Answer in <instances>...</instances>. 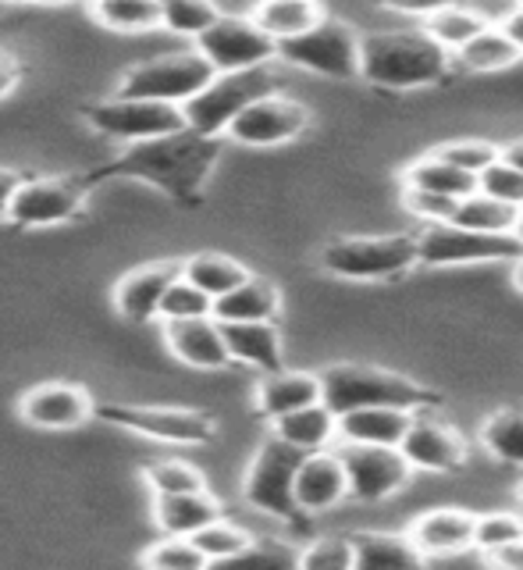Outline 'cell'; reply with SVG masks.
<instances>
[{"instance_id":"cell-50","label":"cell","mask_w":523,"mask_h":570,"mask_svg":"<svg viewBox=\"0 0 523 570\" xmlns=\"http://www.w3.org/2000/svg\"><path fill=\"white\" fill-rule=\"evenodd\" d=\"M22 171H14V168H0V222L8 218V207H11V196L18 189V183H22Z\"/></svg>"},{"instance_id":"cell-47","label":"cell","mask_w":523,"mask_h":570,"mask_svg":"<svg viewBox=\"0 0 523 570\" xmlns=\"http://www.w3.org/2000/svg\"><path fill=\"white\" fill-rule=\"evenodd\" d=\"M388 11H399V14H409V18H431L442 8H453L456 0H382Z\"/></svg>"},{"instance_id":"cell-17","label":"cell","mask_w":523,"mask_h":570,"mask_svg":"<svg viewBox=\"0 0 523 570\" xmlns=\"http://www.w3.org/2000/svg\"><path fill=\"white\" fill-rule=\"evenodd\" d=\"M93 396L79 385L68 382H47L29 389L22 400H18V414L22 421L36 428H50V432H71V428H82L93 417Z\"/></svg>"},{"instance_id":"cell-53","label":"cell","mask_w":523,"mask_h":570,"mask_svg":"<svg viewBox=\"0 0 523 570\" xmlns=\"http://www.w3.org/2000/svg\"><path fill=\"white\" fill-rule=\"evenodd\" d=\"M513 285L523 293V254L516 257V264H513Z\"/></svg>"},{"instance_id":"cell-14","label":"cell","mask_w":523,"mask_h":570,"mask_svg":"<svg viewBox=\"0 0 523 570\" xmlns=\"http://www.w3.org/2000/svg\"><path fill=\"white\" fill-rule=\"evenodd\" d=\"M93 417L129 428L136 435H147L157 442H175V445H204L214 439V417L200 414V410H182V406H115L103 403L93 410Z\"/></svg>"},{"instance_id":"cell-4","label":"cell","mask_w":523,"mask_h":570,"mask_svg":"<svg viewBox=\"0 0 523 570\" xmlns=\"http://www.w3.org/2000/svg\"><path fill=\"white\" fill-rule=\"evenodd\" d=\"M275 94V71L267 65L243 71H214V79L182 104L186 129L200 136H221L228 121L254 100Z\"/></svg>"},{"instance_id":"cell-46","label":"cell","mask_w":523,"mask_h":570,"mask_svg":"<svg viewBox=\"0 0 523 570\" xmlns=\"http://www.w3.org/2000/svg\"><path fill=\"white\" fill-rule=\"evenodd\" d=\"M403 204H406L409 214H417V218H424L431 225V222H453L460 200H456V196H442V193H431V189H413V186H406Z\"/></svg>"},{"instance_id":"cell-33","label":"cell","mask_w":523,"mask_h":570,"mask_svg":"<svg viewBox=\"0 0 523 570\" xmlns=\"http://www.w3.org/2000/svg\"><path fill=\"white\" fill-rule=\"evenodd\" d=\"M246 275H249L246 267L239 261L225 257V254H196L182 264V278H189L196 289H204L210 299H218L228 289H236Z\"/></svg>"},{"instance_id":"cell-24","label":"cell","mask_w":523,"mask_h":570,"mask_svg":"<svg viewBox=\"0 0 523 570\" xmlns=\"http://www.w3.org/2000/svg\"><path fill=\"white\" fill-rule=\"evenodd\" d=\"M413 410L403 406H359L349 414H338V442H364V445H399Z\"/></svg>"},{"instance_id":"cell-29","label":"cell","mask_w":523,"mask_h":570,"mask_svg":"<svg viewBox=\"0 0 523 570\" xmlns=\"http://www.w3.org/2000/svg\"><path fill=\"white\" fill-rule=\"evenodd\" d=\"M249 18H254L270 40L282 43L306 29H314L324 18V8H320V0H260Z\"/></svg>"},{"instance_id":"cell-56","label":"cell","mask_w":523,"mask_h":570,"mask_svg":"<svg viewBox=\"0 0 523 570\" xmlns=\"http://www.w3.org/2000/svg\"><path fill=\"white\" fill-rule=\"evenodd\" d=\"M520 499H523V481H520Z\"/></svg>"},{"instance_id":"cell-35","label":"cell","mask_w":523,"mask_h":570,"mask_svg":"<svg viewBox=\"0 0 523 570\" xmlns=\"http://www.w3.org/2000/svg\"><path fill=\"white\" fill-rule=\"evenodd\" d=\"M481 442L495 460L523 468V410H499L481 428Z\"/></svg>"},{"instance_id":"cell-5","label":"cell","mask_w":523,"mask_h":570,"mask_svg":"<svg viewBox=\"0 0 523 570\" xmlns=\"http://www.w3.org/2000/svg\"><path fill=\"white\" fill-rule=\"evenodd\" d=\"M324 272L349 282H382L409 272L417 264L413 236H349L320 249Z\"/></svg>"},{"instance_id":"cell-16","label":"cell","mask_w":523,"mask_h":570,"mask_svg":"<svg viewBox=\"0 0 523 570\" xmlns=\"http://www.w3.org/2000/svg\"><path fill=\"white\" fill-rule=\"evenodd\" d=\"M399 450L409 460L413 471H427V474H448L463 468V460H466V442L456 428L435 417H424V414H413Z\"/></svg>"},{"instance_id":"cell-38","label":"cell","mask_w":523,"mask_h":570,"mask_svg":"<svg viewBox=\"0 0 523 570\" xmlns=\"http://www.w3.org/2000/svg\"><path fill=\"white\" fill-rule=\"evenodd\" d=\"M157 8H160V26L178 36H193V40L221 14L214 0H157Z\"/></svg>"},{"instance_id":"cell-21","label":"cell","mask_w":523,"mask_h":570,"mask_svg":"<svg viewBox=\"0 0 523 570\" xmlns=\"http://www.w3.org/2000/svg\"><path fill=\"white\" fill-rule=\"evenodd\" d=\"M409 539L424 552V560L431 557H453V552L474 549V513L460 507H438L417 517L409 528Z\"/></svg>"},{"instance_id":"cell-34","label":"cell","mask_w":523,"mask_h":570,"mask_svg":"<svg viewBox=\"0 0 523 570\" xmlns=\"http://www.w3.org/2000/svg\"><path fill=\"white\" fill-rule=\"evenodd\" d=\"M89 14H93L103 29H115V32L160 29L157 0H89Z\"/></svg>"},{"instance_id":"cell-27","label":"cell","mask_w":523,"mask_h":570,"mask_svg":"<svg viewBox=\"0 0 523 570\" xmlns=\"http://www.w3.org/2000/svg\"><path fill=\"white\" fill-rule=\"evenodd\" d=\"M282 307L278 285L260 275H246L236 289L214 299V317L218 321H275Z\"/></svg>"},{"instance_id":"cell-39","label":"cell","mask_w":523,"mask_h":570,"mask_svg":"<svg viewBox=\"0 0 523 570\" xmlns=\"http://www.w3.org/2000/svg\"><path fill=\"white\" fill-rule=\"evenodd\" d=\"M139 560L154 570H204L207 567V557L196 549L193 539H186V534H165V539L154 542Z\"/></svg>"},{"instance_id":"cell-55","label":"cell","mask_w":523,"mask_h":570,"mask_svg":"<svg viewBox=\"0 0 523 570\" xmlns=\"http://www.w3.org/2000/svg\"><path fill=\"white\" fill-rule=\"evenodd\" d=\"M513 236L520 239V246H523V207H520V218H516V228H513Z\"/></svg>"},{"instance_id":"cell-28","label":"cell","mask_w":523,"mask_h":570,"mask_svg":"<svg viewBox=\"0 0 523 570\" xmlns=\"http://www.w3.org/2000/svg\"><path fill=\"white\" fill-rule=\"evenodd\" d=\"M270 424H275L278 439H285L288 445H296L303 453L328 450L332 442H338V417L320 400L293 410V414H282Z\"/></svg>"},{"instance_id":"cell-19","label":"cell","mask_w":523,"mask_h":570,"mask_svg":"<svg viewBox=\"0 0 523 570\" xmlns=\"http://www.w3.org/2000/svg\"><path fill=\"white\" fill-rule=\"evenodd\" d=\"M182 275V264L175 261H154V264H142L136 272H129L115 289V307L125 321L132 325H147V321L157 317L160 311V299H165L168 285Z\"/></svg>"},{"instance_id":"cell-8","label":"cell","mask_w":523,"mask_h":570,"mask_svg":"<svg viewBox=\"0 0 523 570\" xmlns=\"http://www.w3.org/2000/svg\"><path fill=\"white\" fill-rule=\"evenodd\" d=\"M306 453L296 450V445H288L285 439L270 435L254 463H249L246 471V485H243V495L246 503L260 510V513H270L278 517V521H299L303 510L296 507V495H293V481H296V468Z\"/></svg>"},{"instance_id":"cell-31","label":"cell","mask_w":523,"mask_h":570,"mask_svg":"<svg viewBox=\"0 0 523 570\" xmlns=\"http://www.w3.org/2000/svg\"><path fill=\"white\" fill-rule=\"evenodd\" d=\"M516 218H520V207L516 204H506V200H495L489 193H471L463 196L456 204V214H453V225H463V228H474V232H495V236H506V232L516 228Z\"/></svg>"},{"instance_id":"cell-40","label":"cell","mask_w":523,"mask_h":570,"mask_svg":"<svg viewBox=\"0 0 523 570\" xmlns=\"http://www.w3.org/2000/svg\"><path fill=\"white\" fill-rule=\"evenodd\" d=\"M210 311H214V299H210L204 289H196V285H193L189 278L178 275V278L168 285L165 299H160L157 317H160V321H182V317H207Z\"/></svg>"},{"instance_id":"cell-42","label":"cell","mask_w":523,"mask_h":570,"mask_svg":"<svg viewBox=\"0 0 523 570\" xmlns=\"http://www.w3.org/2000/svg\"><path fill=\"white\" fill-rule=\"evenodd\" d=\"M513 539H523V517L513 510H492L474 517V549L492 552Z\"/></svg>"},{"instance_id":"cell-44","label":"cell","mask_w":523,"mask_h":570,"mask_svg":"<svg viewBox=\"0 0 523 570\" xmlns=\"http://www.w3.org/2000/svg\"><path fill=\"white\" fill-rule=\"evenodd\" d=\"M477 189L495 196V200H506V204L523 207V171L513 168L510 160H502V157L477 175Z\"/></svg>"},{"instance_id":"cell-51","label":"cell","mask_w":523,"mask_h":570,"mask_svg":"<svg viewBox=\"0 0 523 570\" xmlns=\"http://www.w3.org/2000/svg\"><path fill=\"white\" fill-rule=\"evenodd\" d=\"M499 29L506 32V36H510V43L523 53V0H520V4H516L506 18H502Z\"/></svg>"},{"instance_id":"cell-23","label":"cell","mask_w":523,"mask_h":570,"mask_svg":"<svg viewBox=\"0 0 523 570\" xmlns=\"http://www.w3.org/2000/svg\"><path fill=\"white\" fill-rule=\"evenodd\" d=\"M221 335L231 361L282 371V335L275 321H221Z\"/></svg>"},{"instance_id":"cell-43","label":"cell","mask_w":523,"mask_h":570,"mask_svg":"<svg viewBox=\"0 0 523 570\" xmlns=\"http://www.w3.org/2000/svg\"><path fill=\"white\" fill-rule=\"evenodd\" d=\"M442 160L448 165H456L460 171H471V175H481L489 165H495L502 147L492 139H456V142H445L442 150H435Z\"/></svg>"},{"instance_id":"cell-45","label":"cell","mask_w":523,"mask_h":570,"mask_svg":"<svg viewBox=\"0 0 523 570\" xmlns=\"http://www.w3.org/2000/svg\"><path fill=\"white\" fill-rule=\"evenodd\" d=\"M296 563L306 567V570H349L353 567L349 534H346V539H342V534H335V539H317L310 549L299 552Z\"/></svg>"},{"instance_id":"cell-25","label":"cell","mask_w":523,"mask_h":570,"mask_svg":"<svg viewBox=\"0 0 523 570\" xmlns=\"http://www.w3.org/2000/svg\"><path fill=\"white\" fill-rule=\"evenodd\" d=\"M214 517H221L218 499L207 489L200 492H157L154 495V521L165 534H189L210 524Z\"/></svg>"},{"instance_id":"cell-1","label":"cell","mask_w":523,"mask_h":570,"mask_svg":"<svg viewBox=\"0 0 523 570\" xmlns=\"http://www.w3.org/2000/svg\"><path fill=\"white\" fill-rule=\"evenodd\" d=\"M221 154L218 136H200L193 129H178L157 139L129 142V150L107 160L97 171L82 175V186L93 189L107 178H136V183H150L171 200L196 207L200 204V189Z\"/></svg>"},{"instance_id":"cell-15","label":"cell","mask_w":523,"mask_h":570,"mask_svg":"<svg viewBox=\"0 0 523 570\" xmlns=\"http://www.w3.org/2000/svg\"><path fill=\"white\" fill-rule=\"evenodd\" d=\"M306 125H310V111L299 100H288L278 94H267L254 100L249 107L228 121V136L246 147H278V142L296 139Z\"/></svg>"},{"instance_id":"cell-54","label":"cell","mask_w":523,"mask_h":570,"mask_svg":"<svg viewBox=\"0 0 523 570\" xmlns=\"http://www.w3.org/2000/svg\"><path fill=\"white\" fill-rule=\"evenodd\" d=\"M29 4H40V8H61V4H76V0H29Z\"/></svg>"},{"instance_id":"cell-37","label":"cell","mask_w":523,"mask_h":570,"mask_svg":"<svg viewBox=\"0 0 523 570\" xmlns=\"http://www.w3.org/2000/svg\"><path fill=\"white\" fill-rule=\"evenodd\" d=\"M489 26L484 18L477 14V11H463V8H442V11H435L427 18V26H424V32L435 40L442 50H448V53H456L463 43H471L474 36Z\"/></svg>"},{"instance_id":"cell-36","label":"cell","mask_w":523,"mask_h":570,"mask_svg":"<svg viewBox=\"0 0 523 570\" xmlns=\"http://www.w3.org/2000/svg\"><path fill=\"white\" fill-rule=\"evenodd\" d=\"M189 539L196 542V549L204 552L207 563H221V560H243V552L254 549V534L214 517L210 524H204L200 531H193Z\"/></svg>"},{"instance_id":"cell-32","label":"cell","mask_w":523,"mask_h":570,"mask_svg":"<svg viewBox=\"0 0 523 570\" xmlns=\"http://www.w3.org/2000/svg\"><path fill=\"white\" fill-rule=\"evenodd\" d=\"M520 58L523 53L510 43V36L499 26H484L471 43H463L456 50V61L466 71H502V68H513Z\"/></svg>"},{"instance_id":"cell-7","label":"cell","mask_w":523,"mask_h":570,"mask_svg":"<svg viewBox=\"0 0 523 570\" xmlns=\"http://www.w3.org/2000/svg\"><path fill=\"white\" fill-rule=\"evenodd\" d=\"M278 58L324 79H359V36L353 26L324 14L314 29L278 43Z\"/></svg>"},{"instance_id":"cell-41","label":"cell","mask_w":523,"mask_h":570,"mask_svg":"<svg viewBox=\"0 0 523 570\" xmlns=\"http://www.w3.org/2000/svg\"><path fill=\"white\" fill-rule=\"evenodd\" d=\"M142 478H147V485L157 492H200L207 489L204 474L189 468L182 460H157V463H147L142 468Z\"/></svg>"},{"instance_id":"cell-20","label":"cell","mask_w":523,"mask_h":570,"mask_svg":"<svg viewBox=\"0 0 523 570\" xmlns=\"http://www.w3.org/2000/svg\"><path fill=\"white\" fill-rule=\"evenodd\" d=\"M165 335H168V350L189 367L200 371H218L231 364V356L225 350V335H221V321L207 314V317H182V321H165Z\"/></svg>"},{"instance_id":"cell-48","label":"cell","mask_w":523,"mask_h":570,"mask_svg":"<svg viewBox=\"0 0 523 570\" xmlns=\"http://www.w3.org/2000/svg\"><path fill=\"white\" fill-rule=\"evenodd\" d=\"M484 560L502 570H523V539H513L506 546H499L492 552H484Z\"/></svg>"},{"instance_id":"cell-26","label":"cell","mask_w":523,"mask_h":570,"mask_svg":"<svg viewBox=\"0 0 523 570\" xmlns=\"http://www.w3.org/2000/svg\"><path fill=\"white\" fill-rule=\"evenodd\" d=\"M317 400H320V379L306 371H285V367L267 371V379L257 389V410L267 421L293 414V410L317 403Z\"/></svg>"},{"instance_id":"cell-22","label":"cell","mask_w":523,"mask_h":570,"mask_svg":"<svg viewBox=\"0 0 523 570\" xmlns=\"http://www.w3.org/2000/svg\"><path fill=\"white\" fill-rule=\"evenodd\" d=\"M349 546H353V567L359 570H417L427 563L409 534H395V531H356L349 534Z\"/></svg>"},{"instance_id":"cell-11","label":"cell","mask_w":523,"mask_h":570,"mask_svg":"<svg viewBox=\"0 0 523 570\" xmlns=\"http://www.w3.org/2000/svg\"><path fill=\"white\" fill-rule=\"evenodd\" d=\"M196 50L210 61L214 71H243L260 68L278 58V43L243 14H218L214 22L196 36Z\"/></svg>"},{"instance_id":"cell-12","label":"cell","mask_w":523,"mask_h":570,"mask_svg":"<svg viewBox=\"0 0 523 570\" xmlns=\"http://www.w3.org/2000/svg\"><path fill=\"white\" fill-rule=\"evenodd\" d=\"M335 453L346 471L349 495L359 503H377L399 492L413 478L409 460L399 445H364V442H338Z\"/></svg>"},{"instance_id":"cell-10","label":"cell","mask_w":523,"mask_h":570,"mask_svg":"<svg viewBox=\"0 0 523 570\" xmlns=\"http://www.w3.org/2000/svg\"><path fill=\"white\" fill-rule=\"evenodd\" d=\"M86 121L93 125L100 136L125 139V142H139V139H157L186 129V115L178 104L165 100H142V97H115V100H100L86 107Z\"/></svg>"},{"instance_id":"cell-18","label":"cell","mask_w":523,"mask_h":570,"mask_svg":"<svg viewBox=\"0 0 523 570\" xmlns=\"http://www.w3.org/2000/svg\"><path fill=\"white\" fill-rule=\"evenodd\" d=\"M293 495L296 507L303 513H324L338 507L342 499L349 495L346 485V471H342V460L335 450H314L299 460L296 481H293Z\"/></svg>"},{"instance_id":"cell-9","label":"cell","mask_w":523,"mask_h":570,"mask_svg":"<svg viewBox=\"0 0 523 570\" xmlns=\"http://www.w3.org/2000/svg\"><path fill=\"white\" fill-rule=\"evenodd\" d=\"M523 254L513 232H474L453 222H431L417 236V264L456 267V264H484V261H516Z\"/></svg>"},{"instance_id":"cell-6","label":"cell","mask_w":523,"mask_h":570,"mask_svg":"<svg viewBox=\"0 0 523 570\" xmlns=\"http://www.w3.org/2000/svg\"><path fill=\"white\" fill-rule=\"evenodd\" d=\"M210 79H214V68L200 50H178V53H160L154 61L129 68L118 82V94L182 107L189 97L200 94Z\"/></svg>"},{"instance_id":"cell-52","label":"cell","mask_w":523,"mask_h":570,"mask_svg":"<svg viewBox=\"0 0 523 570\" xmlns=\"http://www.w3.org/2000/svg\"><path fill=\"white\" fill-rule=\"evenodd\" d=\"M502 160H510L513 168H520L523 171V139H513V142H506V147H502V154H499Z\"/></svg>"},{"instance_id":"cell-49","label":"cell","mask_w":523,"mask_h":570,"mask_svg":"<svg viewBox=\"0 0 523 570\" xmlns=\"http://www.w3.org/2000/svg\"><path fill=\"white\" fill-rule=\"evenodd\" d=\"M18 79H22V65L14 61V53L0 50V100H4L11 89L18 86Z\"/></svg>"},{"instance_id":"cell-30","label":"cell","mask_w":523,"mask_h":570,"mask_svg":"<svg viewBox=\"0 0 523 570\" xmlns=\"http://www.w3.org/2000/svg\"><path fill=\"white\" fill-rule=\"evenodd\" d=\"M406 186L431 189V193L456 196V200H463V196L477 193V175L460 171L456 165H448V160H442L438 154H431V157L413 160V165L406 168Z\"/></svg>"},{"instance_id":"cell-13","label":"cell","mask_w":523,"mask_h":570,"mask_svg":"<svg viewBox=\"0 0 523 570\" xmlns=\"http://www.w3.org/2000/svg\"><path fill=\"white\" fill-rule=\"evenodd\" d=\"M86 193L89 189L82 186V178H22L4 222H11L14 228L68 225L82 218Z\"/></svg>"},{"instance_id":"cell-3","label":"cell","mask_w":523,"mask_h":570,"mask_svg":"<svg viewBox=\"0 0 523 570\" xmlns=\"http://www.w3.org/2000/svg\"><path fill=\"white\" fill-rule=\"evenodd\" d=\"M317 379H320V403L335 417L359 406H403L417 414L421 406L435 403V396L424 385L374 364H335L324 367Z\"/></svg>"},{"instance_id":"cell-2","label":"cell","mask_w":523,"mask_h":570,"mask_svg":"<svg viewBox=\"0 0 523 570\" xmlns=\"http://www.w3.org/2000/svg\"><path fill=\"white\" fill-rule=\"evenodd\" d=\"M448 50L427 32H374L359 40V79L385 89H413L445 79Z\"/></svg>"},{"instance_id":"cell-57","label":"cell","mask_w":523,"mask_h":570,"mask_svg":"<svg viewBox=\"0 0 523 570\" xmlns=\"http://www.w3.org/2000/svg\"><path fill=\"white\" fill-rule=\"evenodd\" d=\"M0 4H11V0H0Z\"/></svg>"}]
</instances>
